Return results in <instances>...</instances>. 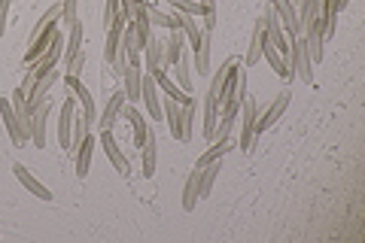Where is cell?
Listing matches in <instances>:
<instances>
[{"label": "cell", "mask_w": 365, "mask_h": 243, "mask_svg": "<svg viewBox=\"0 0 365 243\" xmlns=\"http://www.w3.org/2000/svg\"><path fill=\"white\" fill-rule=\"evenodd\" d=\"M241 137H237V149H244V152H253V140H256V115H259V107L253 98H244L241 100Z\"/></svg>", "instance_id": "6da1fadb"}, {"label": "cell", "mask_w": 365, "mask_h": 243, "mask_svg": "<svg viewBox=\"0 0 365 243\" xmlns=\"http://www.w3.org/2000/svg\"><path fill=\"white\" fill-rule=\"evenodd\" d=\"M289 67H292V73L304 79V83H314V61H311V55H307V46L302 37H292L289 40Z\"/></svg>", "instance_id": "7a4b0ae2"}, {"label": "cell", "mask_w": 365, "mask_h": 243, "mask_svg": "<svg viewBox=\"0 0 365 243\" xmlns=\"http://www.w3.org/2000/svg\"><path fill=\"white\" fill-rule=\"evenodd\" d=\"M61 55H64V37L58 33V37L52 40V46H49V49H46L40 58H34L31 64H25V71H28V73H34V76H43V73L55 71V64L61 61Z\"/></svg>", "instance_id": "3957f363"}, {"label": "cell", "mask_w": 365, "mask_h": 243, "mask_svg": "<svg viewBox=\"0 0 365 243\" xmlns=\"http://www.w3.org/2000/svg\"><path fill=\"white\" fill-rule=\"evenodd\" d=\"M289 98H292V95H289V88H283L280 95L268 103V110L262 113V115H256V134H265V131L271 128V125L277 122L283 113H287V107H289Z\"/></svg>", "instance_id": "277c9868"}, {"label": "cell", "mask_w": 365, "mask_h": 243, "mask_svg": "<svg viewBox=\"0 0 365 243\" xmlns=\"http://www.w3.org/2000/svg\"><path fill=\"white\" fill-rule=\"evenodd\" d=\"M268 4L274 6V13H277L283 33H287L289 40H292V37H302V28H299V13H295L292 0H268Z\"/></svg>", "instance_id": "5b68a950"}, {"label": "cell", "mask_w": 365, "mask_h": 243, "mask_svg": "<svg viewBox=\"0 0 365 243\" xmlns=\"http://www.w3.org/2000/svg\"><path fill=\"white\" fill-rule=\"evenodd\" d=\"M49 113H52V100L40 103L31 115V143L37 149H46V128H49Z\"/></svg>", "instance_id": "8992f818"}, {"label": "cell", "mask_w": 365, "mask_h": 243, "mask_svg": "<svg viewBox=\"0 0 365 243\" xmlns=\"http://www.w3.org/2000/svg\"><path fill=\"white\" fill-rule=\"evenodd\" d=\"M98 143L104 146V152H107V158L113 161V167H116V170L122 173V177H128V173H131V165H128V158L122 155V149H119L116 137H113V131H110V128H104V131H101Z\"/></svg>", "instance_id": "52a82bcc"}, {"label": "cell", "mask_w": 365, "mask_h": 243, "mask_svg": "<svg viewBox=\"0 0 365 243\" xmlns=\"http://www.w3.org/2000/svg\"><path fill=\"white\" fill-rule=\"evenodd\" d=\"M61 79V73H55V71H49V73H43V76H37V83H34V88H31V95H28V110L34 113L40 107V103H46L49 100V91H52V86Z\"/></svg>", "instance_id": "ba28073f"}, {"label": "cell", "mask_w": 365, "mask_h": 243, "mask_svg": "<svg viewBox=\"0 0 365 243\" xmlns=\"http://www.w3.org/2000/svg\"><path fill=\"white\" fill-rule=\"evenodd\" d=\"M140 100H146V110H150V119L153 122L162 119V100H158V86H155V76L153 73H143Z\"/></svg>", "instance_id": "9c48e42d"}, {"label": "cell", "mask_w": 365, "mask_h": 243, "mask_svg": "<svg viewBox=\"0 0 365 243\" xmlns=\"http://www.w3.org/2000/svg\"><path fill=\"white\" fill-rule=\"evenodd\" d=\"M95 146H98V140L88 134L86 140L73 149V170H76V177H79V180H86V177H88V167H91V155H95Z\"/></svg>", "instance_id": "30bf717a"}, {"label": "cell", "mask_w": 365, "mask_h": 243, "mask_svg": "<svg viewBox=\"0 0 365 243\" xmlns=\"http://www.w3.org/2000/svg\"><path fill=\"white\" fill-rule=\"evenodd\" d=\"M73 113H76V100L73 95L61 103V119H58V143L64 149H71V134H73Z\"/></svg>", "instance_id": "8fae6325"}, {"label": "cell", "mask_w": 365, "mask_h": 243, "mask_svg": "<svg viewBox=\"0 0 365 243\" xmlns=\"http://www.w3.org/2000/svg\"><path fill=\"white\" fill-rule=\"evenodd\" d=\"M13 173H16V180L21 182V186H25L31 195H37V198L40 201H52V192L49 189H46L43 186V182L37 180V177H34V173L25 167V165H13Z\"/></svg>", "instance_id": "7c38bea8"}, {"label": "cell", "mask_w": 365, "mask_h": 243, "mask_svg": "<svg viewBox=\"0 0 365 243\" xmlns=\"http://www.w3.org/2000/svg\"><path fill=\"white\" fill-rule=\"evenodd\" d=\"M182 49H186V33H182V28L170 31V40L165 43V58H162V67H165V71H168V67H174V64L180 61Z\"/></svg>", "instance_id": "4fadbf2b"}, {"label": "cell", "mask_w": 365, "mask_h": 243, "mask_svg": "<svg viewBox=\"0 0 365 243\" xmlns=\"http://www.w3.org/2000/svg\"><path fill=\"white\" fill-rule=\"evenodd\" d=\"M174 73H177V86L192 95V88H195V79H192V49H182L180 61L174 64Z\"/></svg>", "instance_id": "5bb4252c"}, {"label": "cell", "mask_w": 365, "mask_h": 243, "mask_svg": "<svg viewBox=\"0 0 365 243\" xmlns=\"http://www.w3.org/2000/svg\"><path fill=\"white\" fill-rule=\"evenodd\" d=\"M125 103H128V98H125V91H116V95H113L110 100H107V107H104V113H101V131L104 128H110L113 131V125L119 122V113H122V107Z\"/></svg>", "instance_id": "9a60e30c"}, {"label": "cell", "mask_w": 365, "mask_h": 243, "mask_svg": "<svg viewBox=\"0 0 365 243\" xmlns=\"http://www.w3.org/2000/svg\"><path fill=\"white\" fill-rule=\"evenodd\" d=\"M262 46H265V19H259V21H256L253 37H250V49H247V55H244V64H247V67L259 64V58H262Z\"/></svg>", "instance_id": "2e32d148"}, {"label": "cell", "mask_w": 365, "mask_h": 243, "mask_svg": "<svg viewBox=\"0 0 365 243\" xmlns=\"http://www.w3.org/2000/svg\"><path fill=\"white\" fill-rule=\"evenodd\" d=\"M192 52H195V76H207L210 73V33L207 31H201V40Z\"/></svg>", "instance_id": "e0dca14e"}, {"label": "cell", "mask_w": 365, "mask_h": 243, "mask_svg": "<svg viewBox=\"0 0 365 243\" xmlns=\"http://www.w3.org/2000/svg\"><path fill=\"white\" fill-rule=\"evenodd\" d=\"M122 79H125V98H128V103H137L140 100V83H143V71L140 67H125V73H122Z\"/></svg>", "instance_id": "ac0fdd59"}, {"label": "cell", "mask_w": 365, "mask_h": 243, "mask_svg": "<svg viewBox=\"0 0 365 243\" xmlns=\"http://www.w3.org/2000/svg\"><path fill=\"white\" fill-rule=\"evenodd\" d=\"M0 119H4V128L9 131V140L16 146H21V131H19V122H16V113H13V100L9 98H0Z\"/></svg>", "instance_id": "d6986e66"}, {"label": "cell", "mask_w": 365, "mask_h": 243, "mask_svg": "<svg viewBox=\"0 0 365 243\" xmlns=\"http://www.w3.org/2000/svg\"><path fill=\"white\" fill-rule=\"evenodd\" d=\"M153 76H155V86L162 88L168 98H174L177 103H186V100H192V95H186V91H182L177 83H170V76L165 73V67H158V71H153Z\"/></svg>", "instance_id": "ffe728a7"}, {"label": "cell", "mask_w": 365, "mask_h": 243, "mask_svg": "<svg viewBox=\"0 0 365 243\" xmlns=\"http://www.w3.org/2000/svg\"><path fill=\"white\" fill-rule=\"evenodd\" d=\"M140 158H143V177H155V131L150 128L140 143Z\"/></svg>", "instance_id": "44dd1931"}, {"label": "cell", "mask_w": 365, "mask_h": 243, "mask_svg": "<svg viewBox=\"0 0 365 243\" xmlns=\"http://www.w3.org/2000/svg\"><path fill=\"white\" fill-rule=\"evenodd\" d=\"M198 170H201V180H198V201H201V198H207L210 195L213 182H216V177H220V170H222V161L216 158V161H210V165H204Z\"/></svg>", "instance_id": "7402d4cb"}, {"label": "cell", "mask_w": 365, "mask_h": 243, "mask_svg": "<svg viewBox=\"0 0 365 243\" xmlns=\"http://www.w3.org/2000/svg\"><path fill=\"white\" fill-rule=\"evenodd\" d=\"M180 107H182V103H177L174 98H165V103H162V115H165V122H168V128H170V137H177V140H182Z\"/></svg>", "instance_id": "603a6c76"}, {"label": "cell", "mask_w": 365, "mask_h": 243, "mask_svg": "<svg viewBox=\"0 0 365 243\" xmlns=\"http://www.w3.org/2000/svg\"><path fill=\"white\" fill-rule=\"evenodd\" d=\"M146 19H150L153 28H165V31H177L180 28V13H162V9H153L146 6Z\"/></svg>", "instance_id": "cb8c5ba5"}, {"label": "cell", "mask_w": 365, "mask_h": 243, "mask_svg": "<svg viewBox=\"0 0 365 243\" xmlns=\"http://www.w3.org/2000/svg\"><path fill=\"white\" fill-rule=\"evenodd\" d=\"M143 52H146V73L158 71V67H162V58H165V43L158 37H150L143 46Z\"/></svg>", "instance_id": "d4e9b609"}, {"label": "cell", "mask_w": 365, "mask_h": 243, "mask_svg": "<svg viewBox=\"0 0 365 243\" xmlns=\"http://www.w3.org/2000/svg\"><path fill=\"white\" fill-rule=\"evenodd\" d=\"M83 52V21H73L71 25V33H67V43H64V58H67V64L73 61V55Z\"/></svg>", "instance_id": "484cf974"}, {"label": "cell", "mask_w": 365, "mask_h": 243, "mask_svg": "<svg viewBox=\"0 0 365 243\" xmlns=\"http://www.w3.org/2000/svg\"><path fill=\"white\" fill-rule=\"evenodd\" d=\"M216 119H220V103L213 95L204 98V137L213 143V131H216Z\"/></svg>", "instance_id": "4316f807"}, {"label": "cell", "mask_w": 365, "mask_h": 243, "mask_svg": "<svg viewBox=\"0 0 365 243\" xmlns=\"http://www.w3.org/2000/svg\"><path fill=\"white\" fill-rule=\"evenodd\" d=\"M198 180H201V170L195 167L189 173V180H186V189H182V210L192 213L195 210V204H198Z\"/></svg>", "instance_id": "83f0119b"}, {"label": "cell", "mask_w": 365, "mask_h": 243, "mask_svg": "<svg viewBox=\"0 0 365 243\" xmlns=\"http://www.w3.org/2000/svg\"><path fill=\"white\" fill-rule=\"evenodd\" d=\"M180 128H182V140H192V131H195V98L180 107Z\"/></svg>", "instance_id": "f1b7e54d"}, {"label": "cell", "mask_w": 365, "mask_h": 243, "mask_svg": "<svg viewBox=\"0 0 365 243\" xmlns=\"http://www.w3.org/2000/svg\"><path fill=\"white\" fill-rule=\"evenodd\" d=\"M232 149H237V143H232V140H213V146L204 152L198 161H195V167H204V165H210V161H216V158H222L225 152H232Z\"/></svg>", "instance_id": "f546056e"}, {"label": "cell", "mask_w": 365, "mask_h": 243, "mask_svg": "<svg viewBox=\"0 0 365 243\" xmlns=\"http://www.w3.org/2000/svg\"><path fill=\"white\" fill-rule=\"evenodd\" d=\"M122 113H125V119L131 122V128H134V140H137V146L143 143V137H146V131H150V125H146V119L140 113H137L134 107H122Z\"/></svg>", "instance_id": "4dcf8cb0"}, {"label": "cell", "mask_w": 365, "mask_h": 243, "mask_svg": "<svg viewBox=\"0 0 365 243\" xmlns=\"http://www.w3.org/2000/svg\"><path fill=\"white\" fill-rule=\"evenodd\" d=\"M180 28H182V33H186V43L195 49L198 46V40H201V25H198V19L195 16H182L180 19Z\"/></svg>", "instance_id": "1f68e13d"}, {"label": "cell", "mask_w": 365, "mask_h": 243, "mask_svg": "<svg viewBox=\"0 0 365 243\" xmlns=\"http://www.w3.org/2000/svg\"><path fill=\"white\" fill-rule=\"evenodd\" d=\"M88 128H91V122L86 119V115H79V113H73V134H71V149H76L79 143L88 137Z\"/></svg>", "instance_id": "d6a6232c"}, {"label": "cell", "mask_w": 365, "mask_h": 243, "mask_svg": "<svg viewBox=\"0 0 365 243\" xmlns=\"http://www.w3.org/2000/svg\"><path fill=\"white\" fill-rule=\"evenodd\" d=\"M170 9H177L180 16H204V6L198 4V0H168Z\"/></svg>", "instance_id": "836d02e7"}, {"label": "cell", "mask_w": 365, "mask_h": 243, "mask_svg": "<svg viewBox=\"0 0 365 243\" xmlns=\"http://www.w3.org/2000/svg\"><path fill=\"white\" fill-rule=\"evenodd\" d=\"M119 16H122V0H107V9H104V28H110Z\"/></svg>", "instance_id": "e575fe53"}, {"label": "cell", "mask_w": 365, "mask_h": 243, "mask_svg": "<svg viewBox=\"0 0 365 243\" xmlns=\"http://www.w3.org/2000/svg\"><path fill=\"white\" fill-rule=\"evenodd\" d=\"M76 6H79V0H61V19H64V25H73V21H76Z\"/></svg>", "instance_id": "d590c367"}, {"label": "cell", "mask_w": 365, "mask_h": 243, "mask_svg": "<svg viewBox=\"0 0 365 243\" xmlns=\"http://www.w3.org/2000/svg\"><path fill=\"white\" fill-rule=\"evenodd\" d=\"M83 64H86V52L73 55V61L67 64V73H71V76H79V73H83Z\"/></svg>", "instance_id": "8d00e7d4"}, {"label": "cell", "mask_w": 365, "mask_h": 243, "mask_svg": "<svg viewBox=\"0 0 365 243\" xmlns=\"http://www.w3.org/2000/svg\"><path fill=\"white\" fill-rule=\"evenodd\" d=\"M9 4H13V0H0V37H4V31H6V16H9Z\"/></svg>", "instance_id": "74e56055"}, {"label": "cell", "mask_w": 365, "mask_h": 243, "mask_svg": "<svg viewBox=\"0 0 365 243\" xmlns=\"http://www.w3.org/2000/svg\"><path fill=\"white\" fill-rule=\"evenodd\" d=\"M137 4H140V0H122V16L131 21V16H134V9H137Z\"/></svg>", "instance_id": "f35d334b"}, {"label": "cell", "mask_w": 365, "mask_h": 243, "mask_svg": "<svg viewBox=\"0 0 365 243\" xmlns=\"http://www.w3.org/2000/svg\"><path fill=\"white\" fill-rule=\"evenodd\" d=\"M198 4L204 6V16H207V13H216V0H198Z\"/></svg>", "instance_id": "ab89813d"}]
</instances>
